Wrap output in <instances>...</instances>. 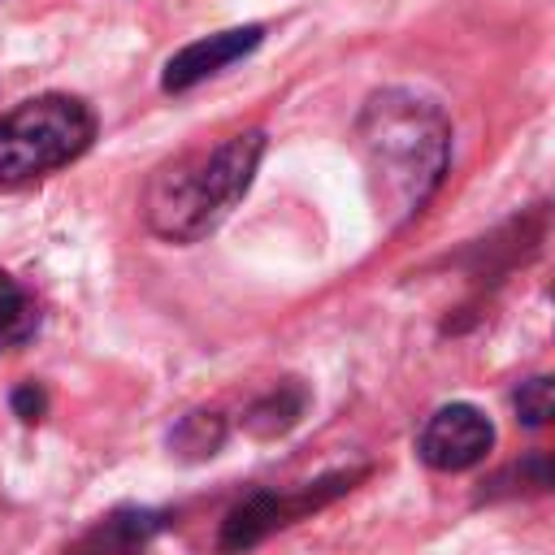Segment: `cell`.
Returning a JSON list of instances; mask_svg holds the SVG:
<instances>
[{
  "mask_svg": "<svg viewBox=\"0 0 555 555\" xmlns=\"http://www.w3.org/2000/svg\"><path fill=\"white\" fill-rule=\"evenodd\" d=\"M494 447V425L481 408L473 403H447L438 408L421 434H416V451L429 468L438 473H464L473 464H481Z\"/></svg>",
  "mask_w": 555,
  "mask_h": 555,
  "instance_id": "5",
  "label": "cell"
},
{
  "mask_svg": "<svg viewBox=\"0 0 555 555\" xmlns=\"http://www.w3.org/2000/svg\"><path fill=\"white\" fill-rule=\"evenodd\" d=\"M152 529H156V512H117L74 555H139Z\"/></svg>",
  "mask_w": 555,
  "mask_h": 555,
  "instance_id": "8",
  "label": "cell"
},
{
  "mask_svg": "<svg viewBox=\"0 0 555 555\" xmlns=\"http://www.w3.org/2000/svg\"><path fill=\"white\" fill-rule=\"evenodd\" d=\"M95 139V113L78 95H35L0 117V186L35 182L78 160Z\"/></svg>",
  "mask_w": 555,
  "mask_h": 555,
  "instance_id": "3",
  "label": "cell"
},
{
  "mask_svg": "<svg viewBox=\"0 0 555 555\" xmlns=\"http://www.w3.org/2000/svg\"><path fill=\"white\" fill-rule=\"evenodd\" d=\"M356 477H360V473H334V477H325V481L304 486L299 494H269V490L247 494L243 503H234V507L225 512L217 551H221V555H238V551L264 542L273 529H282V525H291V520H299V516L325 507V503L338 499L343 490H351Z\"/></svg>",
  "mask_w": 555,
  "mask_h": 555,
  "instance_id": "4",
  "label": "cell"
},
{
  "mask_svg": "<svg viewBox=\"0 0 555 555\" xmlns=\"http://www.w3.org/2000/svg\"><path fill=\"white\" fill-rule=\"evenodd\" d=\"M260 156H264V134L243 130L217 143L212 152H186L160 165L143 191L147 225L169 243L204 238L247 195Z\"/></svg>",
  "mask_w": 555,
  "mask_h": 555,
  "instance_id": "2",
  "label": "cell"
},
{
  "mask_svg": "<svg viewBox=\"0 0 555 555\" xmlns=\"http://www.w3.org/2000/svg\"><path fill=\"white\" fill-rule=\"evenodd\" d=\"M35 304L30 295L17 286V278H9L0 269V343H26L35 334Z\"/></svg>",
  "mask_w": 555,
  "mask_h": 555,
  "instance_id": "10",
  "label": "cell"
},
{
  "mask_svg": "<svg viewBox=\"0 0 555 555\" xmlns=\"http://www.w3.org/2000/svg\"><path fill=\"white\" fill-rule=\"evenodd\" d=\"M221 438H225V416L221 412H191V416H182V425L173 429L169 442L178 447V455L204 460L221 447Z\"/></svg>",
  "mask_w": 555,
  "mask_h": 555,
  "instance_id": "9",
  "label": "cell"
},
{
  "mask_svg": "<svg viewBox=\"0 0 555 555\" xmlns=\"http://www.w3.org/2000/svg\"><path fill=\"white\" fill-rule=\"evenodd\" d=\"M356 152L386 225L412 221L438 191L451 160L447 113L408 87L373 91L356 117Z\"/></svg>",
  "mask_w": 555,
  "mask_h": 555,
  "instance_id": "1",
  "label": "cell"
},
{
  "mask_svg": "<svg viewBox=\"0 0 555 555\" xmlns=\"http://www.w3.org/2000/svg\"><path fill=\"white\" fill-rule=\"evenodd\" d=\"M264 39L260 26H234V30H217L208 39H195L186 48H178L169 61H165V74H160V87L165 91H191L195 82H204L208 74L243 61L247 52H256Z\"/></svg>",
  "mask_w": 555,
  "mask_h": 555,
  "instance_id": "6",
  "label": "cell"
},
{
  "mask_svg": "<svg viewBox=\"0 0 555 555\" xmlns=\"http://www.w3.org/2000/svg\"><path fill=\"white\" fill-rule=\"evenodd\" d=\"M9 403H13V412L22 416V421H39L43 412H48V395L35 386V382H26V386H17L13 395H9Z\"/></svg>",
  "mask_w": 555,
  "mask_h": 555,
  "instance_id": "12",
  "label": "cell"
},
{
  "mask_svg": "<svg viewBox=\"0 0 555 555\" xmlns=\"http://www.w3.org/2000/svg\"><path fill=\"white\" fill-rule=\"evenodd\" d=\"M304 408H308V390H304L299 382H282L278 390H269L264 399H256V403L247 408L243 425H247V434H256V438H278V434H286V429L304 416Z\"/></svg>",
  "mask_w": 555,
  "mask_h": 555,
  "instance_id": "7",
  "label": "cell"
},
{
  "mask_svg": "<svg viewBox=\"0 0 555 555\" xmlns=\"http://www.w3.org/2000/svg\"><path fill=\"white\" fill-rule=\"evenodd\" d=\"M512 408H516V416H520L529 429L551 425V421H555V373H542V377L520 382V390L512 395Z\"/></svg>",
  "mask_w": 555,
  "mask_h": 555,
  "instance_id": "11",
  "label": "cell"
}]
</instances>
